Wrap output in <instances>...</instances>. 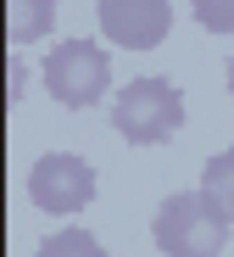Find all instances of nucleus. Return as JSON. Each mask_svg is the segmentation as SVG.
<instances>
[{"label": "nucleus", "mask_w": 234, "mask_h": 257, "mask_svg": "<svg viewBox=\"0 0 234 257\" xmlns=\"http://www.w3.org/2000/svg\"><path fill=\"white\" fill-rule=\"evenodd\" d=\"M228 218H223V207L206 196V190H178L156 207V218H151V240L162 257H223L228 246Z\"/></svg>", "instance_id": "f257e3e1"}, {"label": "nucleus", "mask_w": 234, "mask_h": 257, "mask_svg": "<svg viewBox=\"0 0 234 257\" xmlns=\"http://www.w3.org/2000/svg\"><path fill=\"white\" fill-rule=\"evenodd\" d=\"M112 128L128 146H167L184 128V95L167 78H128L112 101Z\"/></svg>", "instance_id": "f03ea898"}, {"label": "nucleus", "mask_w": 234, "mask_h": 257, "mask_svg": "<svg viewBox=\"0 0 234 257\" xmlns=\"http://www.w3.org/2000/svg\"><path fill=\"white\" fill-rule=\"evenodd\" d=\"M45 90H51L56 106L67 112H84V106H95L106 90H112V56L101 39H62V45L45 51Z\"/></svg>", "instance_id": "7ed1b4c3"}, {"label": "nucleus", "mask_w": 234, "mask_h": 257, "mask_svg": "<svg viewBox=\"0 0 234 257\" xmlns=\"http://www.w3.org/2000/svg\"><path fill=\"white\" fill-rule=\"evenodd\" d=\"M95 190H101L95 168H89L84 157H73V151H45L28 168V201L45 212V218H73V212H84L89 201H95Z\"/></svg>", "instance_id": "20e7f679"}, {"label": "nucleus", "mask_w": 234, "mask_h": 257, "mask_svg": "<svg viewBox=\"0 0 234 257\" xmlns=\"http://www.w3.org/2000/svg\"><path fill=\"white\" fill-rule=\"evenodd\" d=\"M173 28L167 0H101V39L123 51H156Z\"/></svg>", "instance_id": "39448f33"}, {"label": "nucleus", "mask_w": 234, "mask_h": 257, "mask_svg": "<svg viewBox=\"0 0 234 257\" xmlns=\"http://www.w3.org/2000/svg\"><path fill=\"white\" fill-rule=\"evenodd\" d=\"M56 28V0H6V39L12 51L34 45V39H51Z\"/></svg>", "instance_id": "423d86ee"}, {"label": "nucleus", "mask_w": 234, "mask_h": 257, "mask_svg": "<svg viewBox=\"0 0 234 257\" xmlns=\"http://www.w3.org/2000/svg\"><path fill=\"white\" fill-rule=\"evenodd\" d=\"M201 190L223 207V218L234 224V146L217 151V157H206V168H201Z\"/></svg>", "instance_id": "0eeeda50"}, {"label": "nucleus", "mask_w": 234, "mask_h": 257, "mask_svg": "<svg viewBox=\"0 0 234 257\" xmlns=\"http://www.w3.org/2000/svg\"><path fill=\"white\" fill-rule=\"evenodd\" d=\"M34 257H106V246L89 235V229L67 224V229H56V235H45V240L34 246Z\"/></svg>", "instance_id": "6e6552de"}, {"label": "nucleus", "mask_w": 234, "mask_h": 257, "mask_svg": "<svg viewBox=\"0 0 234 257\" xmlns=\"http://www.w3.org/2000/svg\"><path fill=\"white\" fill-rule=\"evenodd\" d=\"M190 12L206 34H234V0H190Z\"/></svg>", "instance_id": "1a4fd4ad"}, {"label": "nucleus", "mask_w": 234, "mask_h": 257, "mask_svg": "<svg viewBox=\"0 0 234 257\" xmlns=\"http://www.w3.org/2000/svg\"><path fill=\"white\" fill-rule=\"evenodd\" d=\"M6 101L12 106H23V95H28V62H23V51H12V62H6Z\"/></svg>", "instance_id": "9d476101"}, {"label": "nucleus", "mask_w": 234, "mask_h": 257, "mask_svg": "<svg viewBox=\"0 0 234 257\" xmlns=\"http://www.w3.org/2000/svg\"><path fill=\"white\" fill-rule=\"evenodd\" d=\"M223 78H228V95H234V56H228V67H223Z\"/></svg>", "instance_id": "9b49d317"}]
</instances>
